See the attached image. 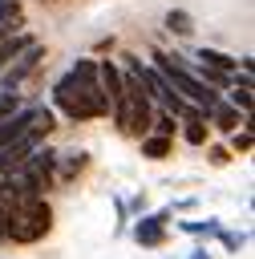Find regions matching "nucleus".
Instances as JSON below:
<instances>
[{"label":"nucleus","mask_w":255,"mask_h":259,"mask_svg":"<svg viewBox=\"0 0 255 259\" xmlns=\"http://www.w3.org/2000/svg\"><path fill=\"white\" fill-rule=\"evenodd\" d=\"M190 259H210V251H206V247H198V251H194Z\"/></svg>","instance_id":"nucleus-25"},{"label":"nucleus","mask_w":255,"mask_h":259,"mask_svg":"<svg viewBox=\"0 0 255 259\" xmlns=\"http://www.w3.org/2000/svg\"><path fill=\"white\" fill-rule=\"evenodd\" d=\"M194 61H202V65H210V69H223V73H235V57H227V53H219V49H198Z\"/></svg>","instance_id":"nucleus-11"},{"label":"nucleus","mask_w":255,"mask_h":259,"mask_svg":"<svg viewBox=\"0 0 255 259\" xmlns=\"http://www.w3.org/2000/svg\"><path fill=\"white\" fill-rule=\"evenodd\" d=\"M20 0H0V32H20Z\"/></svg>","instance_id":"nucleus-10"},{"label":"nucleus","mask_w":255,"mask_h":259,"mask_svg":"<svg viewBox=\"0 0 255 259\" xmlns=\"http://www.w3.org/2000/svg\"><path fill=\"white\" fill-rule=\"evenodd\" d=\"M227 158H231V150H219V146H215V150H210V162H215V166H223V162H227Z\"/></svg>","instance_id":"nucleus-22"},{"label":"nucleus","mask_w":255,"mask_h":259,"mask_svg":"<svg viewBox=\"0 0 255 259\" xmlns=\"http://www.w3.org/2000/svg\"><path fill=\"white\" fill-rule=\"evenodd\" d=\"M170 150H174V142H170L166 134H142V154H146L150 162H162V158H170Z\"/></svg>","instance_id":"nucleus-9"},{"label":"nucleus","mask_w":255,"mask_h":259,"mask_svg":"<svg viewBox=\"0 0 255 259\" xmlns=\"http://www.w3.org/2000/svg\"><path fill=\"white\" fill-rule=\"evenodd\" d=\"M178 227H182L186 235H219V231H223V227L210 223V219H206V223H178Z\"/></svg>","instance_id":"nucleus-18"},{"label":"nucleus","mask_w":255,"mask_h":259,"mask_svg":"<svg viewBox=\"0 0 255 259\" xmlns=\"http://www.w3.org/2000/svg\"><path fill=\"white\" fill-rule=\"evenodd\" d=\"M206 117H210V121H215V125H219L223 134H231V130H239V125H247V121H243L247 113H243V109H235L231 101H219V97L210 101V109H206Z\"/></svg>","instance_id":"nucleus-7"},{"label":"nucleus","mask_w":255,"mask_h":259,"mask_svg":"<svg viewBox=\"0 0 255 259\" xmlns=\"http://www.w3.org/2000/svg\"><path fill=\"white\" fill-rule=\"evenodd\" d=\"M130 210H134V214H142V210H146V194H138V198L130 202Z\"/></svg>","instance_id":"nucleus-24"},{"label":"nucleus","mask_w":255,"mask_h":259,"mask_svg":"<svg viewBox=\"0 0 255 259\" xmlns=\"http://www.w3.org/2000/svg\"><path fill=\"white\" fill-rule=\"evenodd\" d=\"M194 77H198L202 85H215V89H227V85H231V73L210 69V65H202V61H194Z\"/></svg>","instance_id":"nucleus-12"},{"label":"nucleus","mask_w":255,"mask_h":259,"mask_svg":"<svg viewBox=\"0 0 255 259\" xmlns=\"http://www.w3.org/2000/svg\"><path fill=\"white\" fill-rule=\"evenodd\" d=\"M154 69L190 101V105H202V109H210V101H215V89H206L198 77H194V69H190V61H182V57H174V53H154Z\"/></svg>","instance_id":"nucleus-4"},{"label":"nucleus","mask_w":255,"mask_h":259,"mask_svg":"<svg viewBox=\"0 0 255 259\" xmlns=\"http://www.w3.org/2000/svg\"><path fill=\"white\" fill-rule=\"evenodd\" d=\"M40 57H45V49H40L36 40H32V45H24V49L4 65V73H0V89H16V85H20V81L40 65Z\"/></svg>","instance_id":"nucleus-5"},{"label":"nucleus","mask_w":255,"mask_h":259,"mask_svg":"<svg viewBox=\"0 0 255 259\" xmlns=\"http://www.w3.org/2000/svg\"><path fill=\"white\" fill-rule=\"evenodd\" d=\"M170 206H162V210H154V214H138V223H134V239L142 243V247H162L166 243V223H170Z\"/></svg>","instance_id":"nucleus-6"},{"label":"nucleus","mask_w":255,"mask_h":259,"mask_svg":"<svg viewBox=\"0 0 255 259\" xmlns=\"http://www.w3.org/2000/svg\"><path fill=\"white\" fill-rule=\"evenodd\" d=\"M97 81H101V89H105V97H109V105L121 97V89H125V73L113 65V61H97Z\"/></svg>","instance_id":"nucleus-8"},{"label":"nucleus","mask_w":255,"mask_h":259,"mask_svg":"<svg viewBox=\"0 0 255 259\" xmlns=\"http://www.w3.org/2000/svg\"><path fill=\"white\" fill-rule=\"evenodd\" d=\"M8 239V206H0V243Z\"/></svg>","instance_id":"nucleus-23"},{"label":"nucleus","mask_w":255,"mask_h":259,"mask_svg":"<svg viewBox=\"0 0 255 259\" xmlns=\"http://www.w3.org/2000/svg\"><path fill=\"white\" fill-rule=\"evenodd\" d=\"M182 138H186L190 146H202V142H206V117H186Z\"/></svg>","instance_id":"nucleus-15"},{"label":"nucleus","mask_w":255,"mask_h":259,"mask_svg":"<svg viewBox=\"0 0 255 259\" xmlns=\"http://www.w3.org/2000/svg\"><path fill=\"white\" fill-rule=\"evenodd\" d=\"M231 134H235V154H247V150H251V130H243V134L231 130Z\"/></svg>","instance_id":"nucleus-21"},{"label":"nucleus","mask_w":255,"mask_h":259,"mask_svg":"<svg viewBox=\"0 0 255 259\" xmlns=\"http://www.w3.org/2000/svg\"><path fill=\"white\" fill-rule=\"evenodd\" d=\"M150 125H154V134H166V138H170L178 121H174V113H170V109H158V113L150 117Z\"/></svg>","instance_id":"nucleus-16"},{"label":"nucleus","mask_w":255,"mask_h":259,"mask_svg":"<svg viewBox=\"0 0 255 259\" xmlns=\"http://www.w3.org/2000/svg\"><path fill=\"white\" fill-rule=\"evenodd\" d=\"M16 105H20V97H16L12 89H0V117H4V113H12Z\"/></svg>","instance_id":"nucleus-20"},{"label":"nucleus","mask_w":255,"mask_h":259,"mask_svg":"<svg viewBox=\"0 0 255 259\" xmlns=\"http://www.w3.org/2000/svg\"><path fill=\"white\" fill-rule=\"evenodd\" d=\"M231 105L243 109V113H251V85H235L231 89Z\"/></svg>","instance_id":"nucleus-17"},{"label":"nucleus","mask_w":255,"mask_h":259,"mask_svg":"<svg viewBox=\"0 0 255 259\" xmlns=\"http://www.w3.org/2000/svg\"><path fill=\"white\" fill-rule=\"evenodd\" d=\"M219 239H223V247H227V251H239V247L247 243V235H235V231H219Z\"/></svg>","instance_id":"nucleus-19"},{"label":"nucleus","mask_w":255,"mask_h":259,"mask_svg":"<svg viewBox=\"0 0 255 259\" xmlns=\"http://www.w3.org/2000/svg\"><path fill=\"white\" fill-rule=\"evenodd\" d=\"M109 109H113V121H117V130H121V134H134V138L150 134L154 97L142 89V81H138L134 73H125V89H121V97H117Z\"/></svg>","instance_id":"nucleus-2"},{"label":"nucleus","mask_w":255,"mask_h":259,"mask_svg":"<svg viewBox=\"0 0 255 259\" xmlns=\"http://www.w3.org/2000/svg\"><path fill=\"white\" fill-rule=\"evenodd\" d=\"M53 101L61 105L65 117L73 121H93V117H105L109 113V97L97 81V61L81 57L69 65V73L53 85Z\"/></svg>","instance_id":"nucleus-1"},{"label":"nucleus","mask_w":255,"mask_h":259,"mask_svg":"<svg viewBox=\"0 0 255 259\" xmlns=\"http://www.w3.org/2000/svg\"><path fill=\"white\" fill-rule=\"evenodd\" d=\"M166 28H170V32H178V36H190V32H194V20H190V12L170 8V12H166Z\"/></svg>","instance_id":"nucleus-13"},{"label":"nucleus","mask_w":255,"mask_h":259,"mask_svg":"<svg viewBox=\"0 0 255 259\" xmlns=\"http://www.w3.org/2000/svg\"><path fill=\"white\" fill-rule=\"evenodd\" d=\"M57 162H61V178H73V174H81L85 166H89V154L85 150H77V154H57Z\"/></svg>","instance_id":"nucleus-14"},{"label":"nucleus","mask_w":255,"mask_h":259,"mask_svg":"<svg viewBox=\"0 0 255 259\" xmlns=\"http://www.w3.org/2000/svg\"><path fill=\"white\" fill-rule=\"evenodd\" d=\"M53 227V210L45 202V194H24L20 202H12L8 210V239L12 243H40Z\"/></svg>","instance_id":"nucleus-3"}]
</instances>
